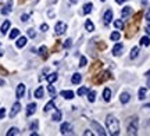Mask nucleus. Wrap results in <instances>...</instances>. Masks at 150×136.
I'll list each match as a JSON object with an SVG mask.
<instances>
[{"mask_svg":"<svg viewBox=\"0 0 150 136\" xmlns=\"http://www.w3.org/2000/svg\"><path fill=\"white\" fill-rule=\"evenodd\" d=\"M145 75H146V76H147V78H150V71H147V72H146Z\"/></svg>","mask_w":150,"mask_h":136,"instance_id":"nucleus-51","label":"nucleus"},{"mask_svg":"<svg viewBox=\"0 0 150 136\" xmlns=\"http://www.w3.org/2000/svg\"><path fill=\"white\" fill-rule=\"evenodd\" d=\"M145 31H146V33H147V35H150V25H146Z\"/></svg>","mask_w":150,"mask_h":136,"instance_id":"nucleus-45","label":"nucleus"},{"mask_svg":"<svg viewBox=\"0 0 150 136\" xmlns=\"http://www.w3.org/2000/svg\"><path fill=\"white\" fill-rule=\"evenodd\" d=\"M106 125H107V131L111 136L120 135V122L112 114H108L106 117Z\"/></svg>","mask_w":150,"mask_h":136,"instance_id":"nucleus-1","label":"nucleus"},{"mask_svg":"<svg viewBox=\"0 0 150 136\" xmlns=\"http://www.w3.org/2000/svg\"><path fill=\"white\" fill-rule=\"evenodd\" d=\"M147 87H149V89H150V79H149V81H147Z\"/></svg>","mask_w":150,"mask_h":136,"instance_id":"nucleus-53","label":"nucleus"},{"mask_svg":"<svg viewBox=\"0 0 150 136\" xmlns=\"http://www.w3.org/2000/svg\"><path fill=\"white\" fill-rule=\"evenodd\" d=\"M20 110H21V104L18 103V101L13 104V107H11L10 114H8V115H10V118H14V117H16V115L18 114V113H20Z\"/></svg>","mask_w":150,"mask_h":136,"instance_id":"nucleus-6","label":"nucleus"},{"mask_svg":"<svg viewBox=\"0 0 150 136\" xmlns=\"http://www.w3.org/2000/svg\"><path fill=\"white\" fill-rule=\"evenodd\" d=\"M47 90H49V93L52 94V97H56V89H54V86H52V83L47 86Z\"/></svg>","mask_w":150,"mask_h":136,"instance_id":"nucleus-35","label":"nucleus"},{"mask_svg":"<svg viewBox=\"0 0 150 136\" xmlns=\"http://www.w3.org/2000/svg\"><path fill=\"white\" fill-rule=\"evenodd\" d=\"M3 53H4V51H3V49H1V43H0V57L3 56Z\"/></svg>","mask_w":150,"mask_h":136,"instance_id":"nucleus-49","label":"nucleus"},{"mask_svg":"<svg viewBox=\"0 0 150 136\" xmlns=\"http://www.w3.org/2000/svg\"><path fill=\"white\" fill-rule=\"evenodd\" d=\"M57 78H59V75L56 74V72H53V74H50V75L46 76V79H47L49 83H53V82L57 81Z\"/></svg>","mask_w":150,"mask_h":136,"instance_id":"nucleus-23","label":"nucleus"},{"mask_svg":"<svg viewBox=\"0 0 150 136\" xmlns=\"http://www.w3.org/2000/svg\"><path fill=\"white\" fill-rule=\"evenodd\" d=\"M40 29H42L43 32H46V31L49 29V25L47 24H42V25H40Z\"/></svg>","mask_w":150,"mask_h":136,"instance_id":"nucleus-42","label":"nucleus"},{"mask_svg":"<svg viewBox=\"0 0 150 136\" xmlns=\"http://www.w3.org/2000/svg\"><path fill=\"white\" fill-rule=\"evenodd\" d=\"M131 100V94H129L128 92H122L121 93V96H120V101L122 104H127Z\"/></svg>","mask_w":150,"mask_h":136,"instance_id":"nucleus-12","label":"nucleus"},{"mask_svg":"<svg viewBox=\"0 0 150 136\" xmlns=\"http://www.w3.org/2000/svg\"><path fill=\"white\" fill-rule=\"evenodd\" d=\"M140 46H150V39L149 36H143L140 39Z\"/></svg>","mask_w":150,"mask_h":136,"instance_id":"nucleus-30","label":"nucleus"},{"mask_svg":"<svg viewBox=\"0 0 150 136\" xmlns=\"http://www.w3.org/2000/svg\"><path fill=\"white\" fill-rule=\"evenodd\" d=\"M11 7H13V0H10V1H8V3H7V4H6L4 7L1 8V14H3V16H7V14H10L11 10H13Z\"/></svg>","mask_w":150,"mask_h":136,"instance_id":"nucleus-9","label":"nucleus"},{"mask_svg":"<svg viewBox=\"0 0 150 136\" xmlns=\"http://www.w3.org/2000/svg\"><path fill=\"white\" fill-rule=\"evenodd\" d=\"M27 38H25V36H22V38H20L18 39V40H17V47H18V49H21V47H24V46H25V44H27Z\"/></svg>","mask_w":150,"mask_h":136,"instance_id":"nucleus-21","label":"nucleus"},{"mask_svg":"<svg viewBox=\"0 0 150 136\" xmlns=\"http://www.w3.org/2000/svg\"><path fill=\"white\" fill-rule=\"evenodd\" d=\"M81 81H82V75L78 74V72H75L74 75H72V78H71V82H72L74 85H79Z\"/></svg>","mask_w":150,"mask_h":136,"instance_id":"nucleus-15","label":"nucleus"},{"mask_svg":"<svg viewBox=\"0 0 150 136\" xmlns=\"http://www.w3.org/2000/svg\"><path fill=\"white\" fill-rule=\"evenodd\" d=\"M114 27L117 28V29H122V28H124L122 20H115V21H114Z\"/></svg>","mask_w":150,"mask_h":136,"instance_id":"nucleus-31","label":"nucleus"},{"mask_svg":"<svg viewBox=\"0 0 150 136\" xmlns=\"http://www.w3.org/2000/svg\"><path fill=\"white\" fill-rule=\"evenodd\" d=\"M125 1H127V0H115L117 4H122V3H125Z\"/></svg>","mask_w":150,"mask_h":136,"instance_id":"nucleus-46","label":"nucleus"},{"mask_svg":"<svg viewBox=\"0 0 150 136\" xmlns=\"http://www.w3.org/2000/svg\"><path fill=\"white\" fill-rule=\"evenodd\" d=\"M4 115H6V109H0V120L4 118Z\"/></svg>","mask_w":150,"mask_h":136,"instance_id":"nucleus-43","label":"nucleus"},{"mask_svg":"<svg viewBox=\"0 0 150 136\" xmlns=\"http://www.w3.org/2000/svg\"><path fill=\"white\" fill-rule=\"evenodd\" d=\"M92 8H93V4H92V3H86V4L83 6V14L92 13Z\"/></svg>","mask_w":150,"mask_h":136,"instance_id":"nucleus-27","label":"nucleus"},{"mask_svg":"<svg viewBox=\"0 0 150 136\" xmlns=\"http://www.w3.org/2000/svg\"><path fill=\"white\" fill-rule=\"evenodd\" d=\"M61 118H63V113H61L60 110H56V111H54V114H53V117H52V120L57 122V121H60Z\"/></svg>","mask_w":150,"mask_h":136,"instance_id":"nucleus-22","label":"nucleus"},{"mask_svg":"<svg viewBox=\"0 0 150 136\" xmlns=\"http://www.w3.org/2000/svg\"><path fill=\"white\" fill-rule=\"evenodd\" d=\"M142 4L146 6V4H147V0H142Z\"/></svg>","mask_w":150,"mask_h":136,"instance_id":"nucleus-50","label":"nucleus"},{"mask_svg":"<svg viewBox=\"0 0 150 136\" xmlns=\"http://www.w3.org/2000/svg\"><path fill=\"white\" fill-rule=\"evenodd\" d=\"M24 94H25V85H24V83H20V85L17 86L16 96H17V99H22Z\"/></svg>","mask_w":150,"mask_h":136,"instance_id":"nucleus-7","label":"nucleus"},{"mask_svg":"<svg viewBox=\"0 0 150 136\" xmlns=\"http://www.w3.org/2000/svg\"><path fill=\"white\" fill-rule=\"evenodd\" d=\"M18 35H20V31H18V29H13L10 32V39H16Z\"/></svg>","mask_w":150,"mask_h":136,"instance_id":"nucleus-36","label":"nucleus"},{"mask_svg":"<svg viewBox=\"0 0 150 136\" xmlns=\"http://www.w3.org/2000/svg\"><path fill=\"white\" fill-rule=\"evenodd\" d=\"M145 109H150V103L149 104H145Z\"/></svg>","mask_w":150,"mask_h":136,"instance_id":"nucleus-52","label":"nucleus"},{"mask_svg":"<svg viewBox=\"0 0 150 136\" xmlns=\"http://www.w3.org/2000/svg\"><path fill=\"white\" fill-rule=\"evenodd\" d=\"M28 18H29V16H28V14H22V16H21V21L22 22H27Z\"/></svg>","mask_w":150,"mask_h":136,"instance_id":"nucleus-41","label":"nucleus"},{"mask_svg":"<svg viewBox=\"0 0 150 136\" xmlns=\"http://www.w3.org/2000/svg\"><path fill=\"white\" fill-rule=\"evenodd\" d=\"M103 99H104V101H110V99H111V89L106 87L103 90Z\"/></svg>","mask_w":150,"mask_h":136,"instance_id":"nucleus-18","label":"nucleus"},{"mask_svg":"<svg viewBox=\"0 0 150 136\" xmlns=\"http://www.w3.org/2000/svg\"><path fill=\"white\" fill-rule=\"evenodd\" d=\"M28 36H29V38H35V36H36V32H35V29H32V28H31V29H28Z\"/></svg>","mask_w":150,"mask_h":136,"instance_id":"nucleus-40","label":"nucleus"},{"mask_svg":"<svg viewBox=\"0 0 150 136\" xmlns=\"http://www.w3.org/2000/svg\"><path fill=\"white\" fill-rule=\"evenodd\" d=\"M145 18H146V21H147V22H150V10H147V11H146V16H145Z\"/></svg>","mask_w":150,"mask_h":136,"instance_id":"nucleus-44","label":"nucleus"},{"mask_svg":"<svg viewBox=\"0 0 150 136\" xmlns=\"http://www.w3.org/2000/svg\"><path fill=\"white\" fill-rule=\"evenodd\" d=\"M78 1H79V0H70V3H72V4H76Z\"/></svg>","mask_w":150,"mask_h":136,"instance_id":"nucleus-48","label":"nucleus"},{"mask_svg":"<svg viewBox=\"0 0 150 136\" xmlns=\"http://www.w3.org/2000/svg\"><path fill=\"white\" fill-rule=\"evenodd\" d=\"M86 64H88V60H86V57H81V60H79V67H81V68H83Z\"/></svg>","mask_w":150,"mask_h":136,"instance_id":"nucleus-38","label":"nucleus"},{"mask_svg":"<svg viewBox=\"0 0 150 136\" xmlns=\"http://www.w3.org/2000/svg\"><path fill=\"white\" fill-rule=\"evenodd\" d=\"M110 38H111V40H115V42H118L120 40V38H121V35H120V32H112L111 35H110Z\"/></svg>","mask_w":150,"mask_h":136,"instance_id":"nucleus-32","label":"nucleus"},{"mask_svg":"<svg viewBox=\"0 0 150 136\" xmlns=\"http://www.w3.org/2000/svg\"><path fill=\"white\" fill-rule=\"evenodd\" d=\"M108 78H110V72H108V71H104V72H102L100 76L96 79V83H102L104 79H108Z\"/></svg>","mask_w":150,"mask_h":136,"instance_id":"nucleus-14","label":"nucleus"},{"mask_svg":"<svg viewBox=\"0 0 150 136\" xmlns=\"http://www.w3.org/2000/svg\"><path fill=\"white\" fill-rule=\"evenodd\" d=\"M138 129H139V120L134 117L131 118V121L128 122V126H127V133L128 135H136L138 133Z\"/></svg>","mask_w":150,"mask_h":136,"instance_id":"nucleus-2","label":"nucleus"},{"mask_svg":"<svg viewBox=\"0 0 150 136\" xmlns=\"http://www.w3.org/2000/svg\"><path fill=\"white\" fill-rule=\"evenodd\" d=\"M56 109V106H54V101L52 100V101H49L46 106H45V113H47V111H50V110Z\"/></svg>","mask_w":150,"mask_h":136,"instance_id":"nucleus-29","label":"nucleus"},{"mask_svg":"<svg viewBox=\"0 0 150 136\" xmlns=\"http://www.w3.org/2000/svg\"><path fill=\"white\" fill-rule=\"evenodd\" d=\"M131 14H132V8L128 7V6H127V7H124L122 11H121V17H122V18H127V17H129Z\"/></svg>","mask_w":150,"mask_h":136,"instance_id":"nucleus-17","label":"nucleus"},{"mask_svg":"<svg viewBox=\"0 0 150 136\" xmlns=\"http://www.w3.org/2000/svg\"><path fill=\"white\" fill-rule=\"evenodd\" d=\"M138 56H139V47L135 46V47H132V50H131V56H129V57H131V60H135Z\"/></svg>","mask_w":150,"mask_h":136,"instance_id":"nucleus-20","label":"nucleus"},{"mask_svg":"<svg viewBox=\"0 0 150 136\" xmlns=\"http://www.w3.org/2000/svg\"><path fill=\"white\" fill-rule=\"evenodd\" d=\"M61 96L64 99H67V100H71V99H74L75 94L72 90H63V92H61Z\"/></svg>","mask_w":150,"mask_h":136,"instance_id":"nucleus-16","label":"nucleus"},{"mask_svg":"<svg viewBox=\"0 0 150 136\" xmlns=\"http://www.w3.org/2000/svg\"><path fill=\"white\" fill-rule=\"evenodd\" d=\"M88 100L93 103L95 100H96V90H91V92H88Z\"/></svg>","mask_w":150,"mask_h":136,"instance_id":"nucleus-26","label":"nucleus"},{"mask_svg":"<svg viewBox=\"0 0 150 136\" xmlns=\"http://www.w3.org/2000/svg\"><path fill=\"white\" fill-rule=\"evenodd\" d=\"M43 94H45V90H43L42 86H39L36 90H35V97H36V99H42Z\"/></svg>","mask_w":150,"mask_h":136,"instance_id":"nucleus-25","label":"nucleus"},{"mask_svg":"<svg viewBox=\"0 0 150 136\" xmlns=\"http://www.w3.org/2000/svg\"><path fill=\"white\" fill-rule=\"evenodd\" d=\"M60 132L61 135H72L74 133V126L71 125L70 122H63L60 126Z\"/></svg>","mask_w":150,"mask_h":136,"instance_id":"nucleus-3","label":"nucleus"},{"mask_svg":"<svg viewBox=\"0 0 150 136\" xmlns=\"http://www.w3.org/2000/svg\"><path fill=\"white\" fill-rule=\"evenodd\" d=\"M138 97H139V100H145L146 99V87H140L139 90H138Z\"/></svg>","mask_w":150,"mask_h":136,"instance_id":"nucleus-24","label":"nucleus"},{"mask_svg":"<svg viewBox=\"0 0 150 136\" xmlns=\"http://www.w3.org/2000/svg\"><path fill=\"white\" fill-rule=\"evenodd\" d=\"M71 46H72V40H71V39H67V40H65V43L63 44V47H64V49H70Z\"/></svg>","mask_w":150,"mask_h":136,"instance_id":"nucleus-39","label":"nucleus"},{"mask_svg":"<svg viewBox=\"0 0 150 136\" xmlns=\"http://www.w3.org/2000/svg\"><path fill=\"white\" fill-rule=\"evenodd\" d=\"M91 126H92V128H93V129H95V131H96V133H97V135L104 136V135H106V133H107V132L104 131V128H103V126L100 125L99 122H96V121H91Z\"/></svg>","mask_w":150,"mask_h":136,"instance_id":"nucleus-4","label":"nucleus"},{"mask_svg":"<svg viewBox=\"0 0 150 136\" xmlns=\"http://www.w3.org/2000/svg\"><path fill=\"white\" fill-rule=\"evenodd\" d=\"M65 29H67V25H65L64 22H57L56 24V27H54V31H56V35H63L65 32Z\"/></svg>","mask_w":150,"mask_h":136,"instance_id":"nucleus-5","label":"nucleus"},{"mask_svg":"<svg viewBox=\"0 0 150 136\" xmlns=\"http://www.w3.org/2000/svg\"><path fill=\"white\" fill-rule=\"evenodd\" d=\"M83 135H88V136H91V135H93L91 131H86V132H83Z\"/></svg>","mask_w":150,"mask_h":136,"instance_id":"nucleus-47","label":"nucleus"},{"mask_svg":"<svg viewBox=\"0 0 150 136\" xmlns=\"http://www.w3.org/2000/svg\"><path fill=\"white\" fill-rule=\"evenodd\" d=\"M20 133V129L18 128H10V131L7 132L6 135L7 136H16V135H18Z\"/></svg>","mask_w":150,"mask_h":136,"instance_id":"nucleus-28","label":"nucleus"},{"mask_svg":"<svg viewBox=\"0 0 150 136\" xmlns=\"http://www.w3.org/2000/svg\"><path fill=\"white\" fill-rule=\"evenodd\" d=\"M124 50V44L122 43H117L114 47H112V54L114 56H120L121 53H122Z\"/></svg>","mask_w":150,"mask_h":136,"instance_id":"nucleus-10","label":"nucleus"},{"mask_svg":"<svg viewBox=\"0 0 150 136\" xmlns=\"http://www.w3.org/2000/svg\"><path fill=\"white\" fill-rule=\"evenodd\" d=\"M85 28L88 32H93V31H95V25H93V22H92L91 20H86L85 21Z\"/></svg>","mask_w":150,"mask_h":136,"instance_id":"nucleus-19","label":"nucleus"},{"mask_svg":"<svg viewBox=\"0 0 150 136\" xmlns=\"http://www.w3.org/2000/svg\"><path fill=\"white\" fill-rule=\"evenodd\" d=\"M10 27H11V22L8 21V20L3 22V24H1V28H0V32H1V35H6V33H7V31L10 29Z\"/></svg>","mask_w":150,"mask_h":136,"instance_id":"nucleus-11","label":"nucleus"},{"mask_svg":"<svg viewBox=\"0 0 150 136\" xmlns=\"http://www.w3.org/2000/svg\"><path fill=\"white\" fill-rule=\"evenodd\" d=\"M38 126H39V122H38V121L35 120V121L32 122V124L29 125V129H31V131H36V129H38Z\"/></svg>","mask_w":150,"mask_h":136,"instance_id":"nucleus-37","label":"nucleus"},{"mask_svg":"<svg viewBox=\"0 0 150 136\" xmlns=\"http://www.w3.org/2000/svg\"><path fill=\"white\" fill-rule=\"evenodd\" d=\"M35 111H36V103L28 104V107H27V115H28V117L33 115V114H35Z\"/></svg>","mask_w":150,"mask_h":136,"instance_id":"nucleus-13","label":"nucleus"},{"mask_svg":"<svg viewBox=\"0 0 150 136\" xmlns=\"http://www.w3.org/2000/svg\"><path fill=\"white\" fill-rule=\"evenodd\" d=\"M112 21V11L111 10H107L104 13V18H103V22L104 25H110V22Z\"/></svg>","mask_w":150,"mask_h":136,"instance_id":"nucleus-8","label":"nucleus"},{"mask_svg":"<svg viewBox=\"0 0 150 136\" xmlns=\"http://www.w3.org/2000/svg\"><path fill=\"white\" fill-rule=\"evenodd\" d=\"M102 1H106V0H102Z\"/></svg>","mask_w":150,"mask_h":136,"instance_id":"nucleus-54","label":"nucleus"},{"mask_svg":"<svg viewBox=\"0 0 150 136\" xmlns=\"http://www.w3.org/2000/svg\"><path fill=\"white\" fill-rule=\"evenodd\" d=\"M39 54L43 56V57H46V54H47V47H46V46H40V49H39Z\"/></svg>","mask_w":150,"mask_h":136,"instance_id":"nucleus-34","label":"nucleus"},{"mask_svg":"<svg viewBox=\"0 0 150 136\" xmlns=\"http://www.w3.org/2000/svg\"><path fill=\"white\" fill-rule=\"evenodd\" d=\"M88 92H89V89H88L86 86H82V87H79V89H78V94H79V96H83V94H85V93H88Z\"/></svg>","mask_w":150,"mask_h":136,"instance_id":"nucleus-33","label":"nucleus"}]
</instances>
